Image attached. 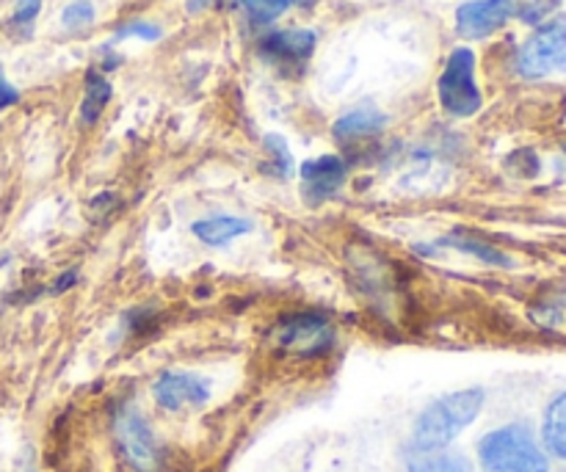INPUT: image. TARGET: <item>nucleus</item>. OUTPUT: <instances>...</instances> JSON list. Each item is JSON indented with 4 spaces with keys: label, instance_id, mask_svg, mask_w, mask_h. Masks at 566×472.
<instances>
[{
    "label": "nucleus",
    "instance_id": "2",
    "mask_svg": "<svg viewBox=\"0 0 566 472\" xmlns=\"http://www.w3.org/2000/svg\"><path fill=\"white\" fill-rule=\"evenodd\" d=\"M475 453L484 472H551V457L528 423H506L486 431Z\"/></svg>",
    "mask_w": 566,
    "mask_h": 472
},
{
    "label": "nucleus",
    "instance_id": "20",
    "mask_svg": "<svg viewBox=\"0 0 566 472\" xmlns=\"http://www.w3.org/2000/svg\"><path fill=\"white\" fill-rule=\"evenodd\" d=\"M61 22H64V28H70V31L92 25L94 6L88 3V0H75V3H70L64 11H61Z\"/></svg>",
    "mask_w": 566,
    "mask_h": 472
},
{
    "label": "nucleus",
    "instance_id": "12",
    "mask_svg": "<svg viewBox=\"0 0 566 472\" xmlns=\"http://www.w3.org/2000/svg\"><path fill=\"white\" fill-rule=\"evenodd\" d=\"M542 448L566 464V390L556 392L542 415Z\"/></svg>",
    "mask_w": 566,
    "mask_h": 472
},
{
    "label": "nucleus",
    "instance_id": "17",
    "mask_svg": "<svg viewBox=\"0 0 566 472\" xmlns=\"http://www.w3.org/2000/svg\"><path fill=\"white\" fill-rule=\"evenodd\" d=\"M263 147H265V153H269V158H271L269 164L263 166V169L269 171V175L282 177V180H285V177H291V171H293V155H291V149H287L285 138H280V136H265Z\"/></svg>",
    "mask_w": 566,
    "mask_h": 472
},
{
    "label": "nucleus",
    "instance_id": "5",
    "mask_svg": "<svg viewBox=\"0 0 566 472\" xmlns=\"http://www.w3.org/2000/svg\"><path fill=\"white\" fill-rule=\"evenodd\" d=\"M274 340L293 357H324L335 346V326L321 313H293L276 324Z\"/></svg>",
    "mask_w": 566,
    "mask_h": 472
},
{
    "label": "nucleus",
    "instance_id": "6",
    "mask_svg": "<svg viewBox=\"0 0 566 472\" xmlns=\"http://www.w3.org/2000/svg\"><path fill=\"white\" fill-rule=\"evenodd\" d=\"M566 55V17L542 22L517 53V72L528 81L545 77Z\"/></svg>",
    "mask_w": 566,
    "mask_h": 472
},
{
    "label": "nucleus",
    "instance_id": "24",
    "mask_svg": "<svg viewBox=\"0 0 566 472\" xmlns=\"http://www.w3.org/2000/svg\"><path fill=\"white\" fill-rule=\"evenodd\" d=\"M75 285H77V271L70 269V271H64V274H61L53 285H50V293H53V296H59V293H66L70 287H75Z\"/></svg>",
    "mask_w": 566,
    "mask_h": 472
},
{
    "label": "nucleus",
    "instance_id": "9",
    "mask_svg": "<svg viewBox=\"0 0 566 472\" xmlns=\"http://www.w3.org/2000/svg\"><path fill=\"white\" fill-rule=\"evenodd\" d=\"M517 11L514 0H470L457 9V31L464 39H486L501 31Z\"/></svg>",
    "mask_w": 566,
    "mask_h": 472
},
{
    "label": "nucleus",
    "instance_id": "26",
    "mask_svg": "<svg viewBox=\"0 0 566 472\" xmlns=\"http://www.w3.org/2000/svg\"><path fill=\"white\" fill-rule=\"evenodd\" d=\"M564 153H566V144H564Z\"/></svg>",
    "mask_w": 566,
    "mask_h": 472
},
{
    "label": "nucleus",
    "instance_id": "18",
    "mask_svg": "<svg viewBox=\"0 0 566 472\" xmlns=\"http://www.w3.org/2000/svg\"><path fill=\"white\" fill-rule=\"evenodd\" d=\"M241 6L254 22L263 25V22H274L276 17L285 14L291 9V0H241Z\"/></svg>",
    "mask_w": 566,
    "mask_h": 472
},
{
    "label": "nucleus",
    "instance_id": "19",
    "mask_svg": "<svg viewBox=\"0 0 566 472\" xmlns=\"http://www.w3.org/2000/svg\"><path fill=\"white\" fill-rule=\"evenodd\" d=\"M164 36V31H160V25H155V22H147V20H130L125 22V25L116 28V42L119 39H142V42H158V39Z\"/></svg>",
    "mask_w": 566,
    "mask_h": 472
},
{
    "label": "nucleus",
    "instance_id": "21",
    "mask_svg": "<svg viewBox=\"0 0 566 472\" xmlns=\"http://www.w3.org/2000/svg\"><path fill=\"white\" fill-rule=\"evenodd\" d=\"M558 6H562V0H528V3L520 9V20H523L525 25H542Z\"/></svg>",
    "mask_w": 566,
    "mask_h": 472
},
{
    "label": "nucleus",
    "instance_id": "22",
    "mask_svg": "<svg viewBox=\"0 0 566 472\" xmlns=\"http://www.w3.org/2000/svg\"><path fill=\"white\" fill-rule=\"evenodd\" d=\"M39 9H42V0H17L14 22L17 25H28V22L36 20Z\"/></svg>",
    "mask_w": 566,
    "mask_h": 472
},
{
    "label": "nucleus",
    "instance_id": "11",
    "mask_svg": "<svg viewBox=\"0 0 566 472\" xmlns=\"http://www.w3.org/2000/svg\"><path fill=\"white\" fill-rule=\"evenodd\" d=\"M254 230V224L243 216H230V213H216L205 216V219H197L191 224L193 238L205 247H227L235 238L249 235Z\"/></svg>",
    "mask_w": 566,
    "mask_h": 472
},
{
    "label": "nucleus",
    "instance_id": "3",
    "mask_svg": "<svg viewBox=\"0 0 566 472\" xmlns=\"http://www.w3.org/2000/svg\"><path fill=\"white\" fill-rule=\"evenodd\" d=\"M114 442L122 462L133 472H158L164 453H160L158 437L142 412L130 403L114 412Z\"/></svg>",
    "mask_w": 566,
    "mask_h": 472
},
{
    "label": "nucleus",
    "instance_id": "1",
    "mask_svg": "<svg viewBox=\"0 0 566 472\" xmlns=\"http://www.w3.org/2000/svg\"><path fill=\"white\" fill-rule=\"evenodd\" d=\"M486 392L481 387L448 392V396L431 401L418 415L412 426V451L415 453H437L446 451L464 429L479 420L484 412Z\"/></svg>",
    "mask_w": 566,
    "mask_h": 472
},
{
    "label": "nucleus",
    "instance_id": "14",
    "mask_svg": "<svg viewBox=\"0 0 566 472\" xmlns=\"http://www.w3.org/2000/svg\"><path fill=\"white\" fill-rule=\"evenodd\" d=\"M111 88L108 77L99 75L97 70L86 72V88H83V103H81V122L83 125H94L103 116L105 105L111 103Z\"/></svg>",
    "mask_w": 566,
    "mask_h": 472
},
{
    "label": "nucleus",
    "instance_id": "8",
    "mask_svg": "<svg viewBox=\"0 0 566 472\" xmlns=\"http://www.w3.org/2000/svg\"><path fill=\"white\" fill-rule=\"evenodd\" d=\"M302 197L307 204L329 202L348 180V164L340 155H318V158L304 160L302 169Z\"/></svg>",
    "mask_w": 566,
    "mask_h": 472
},
{
    "label": "nucleus",
    "instance_id": "10",
    "mask_svg": "<svg viewBox=\"0 0 566 472\" xmlns=\"http://www.w3.org/2000/svg\"><path fill=\"white\" fill-rule=\"evenodd\" d=\"M315 42L318 39L310 28H285L260 39V53L276 66H302L313 55Z\"/></svg>",
    "mask_w": 566,
    "mask_h": 472
},
{
    "label": "nucleus",
    "instance_id": "25",
    "mask_svg": "<svg viewBox=\"0 0 566 472\" xmlns=\"http://www.w3.org/2000/svg\"><path fill=\"white\" fill-rule=\"evenodd\" d=\"M208 6H210V0H188V11H191V14L208 9Z\"/></svg>",
    "mask_w": 566,
    "mask_h": 472
},
{
    "label": "nucleus",
    "instance_id": "13",
    "mask_svg": "<svg viewBox=\"0 0 566 472\" xmlns=\"http://www.w3.org/2000/svg\"><path fill=\"white\" fill-rule=\"evenodd\" d=\"M387 127V116L376 108H354L348 114H343L335 122L332 133H335L337 141H359V138H374L379 136Z\"/></svg>",
    "mask_w": 566,
    "mask_h": 472
},
{
    "label": "nucleus",
    "instance_id": "4",
    "mask_svg": "<svg viewBox=\"0 0 566 472\" xmlns=\"http://www.w3.org/2000/svg\"><path fill=\"white\" fill-rule=\"evenodd\" d=\"M440 105L457 119L475 116L484 105L481 88L475 83V53L470 48H457L448 55V64L437 81Z\"/></svg>",
    "mask_w": 566,
    "mask_h": 472
},
{
    "label": "nucleus",
    "instance_id": "23",
    "mask_svg": "<svg viewBox=\"0 0 566 472\" xmlns=\"http://www.w3.org/2000/svg\"><path fill=\"white\" fill-rule=\"evenodd\" d=\"M17 103H20V92H17L9 81H6L3 70H0V111L11 108V105H17Z\"/></svg>",
    "mask_w": 566,
    "mask_h": 472
},
{
    "label": "nucleus",
    "instance_id": "7",
    "mask_svg": "<svg viewBox=\"0 0 566 472\" xmlns=\"http://www.w3.org/2000/svg\"><path fill=\"white\" fill-rule=\"evenodd\" d=\"M213 387L205 376L188 374V370H166L155 379L153 398L166 412H182V409H199L210 401Z\"/></svg>",
    "mask_w": 566,
    "mask_h": 472
},
{
    "label": "nucleus",
    "instance_id": "16",
    "mask_svg": "<svg viewBox=\"0 0 566 472\" xmlns=\"http://www.w3.org/2000/svg\"><path fill=\"white\" fill-rule=\"evenodd\" d=\"M409 472H470L468 462L457 453L437 451V453H412L407 462Z\"/></svg>",
    "mask_w": 566,
    "mask_h": 472
},
{
    "label": "nucleus",
    "instance_id": "15",
    "mask_svg": "<svg viewBox=\"0 0 566 472\" xmlns=\"http://www.w3.org/2000/svg\"><path fill=\"white\" fill-rule=\"evenodd\" d=\"M440 247L457 249V252L470 254V258L481 260V263H484V265H497V269H512V265H514V260L509 258L506 252H501V249L492 247V243L479 241V238L462 235V232H457V235H451V238H446V241H440Z\"/></svg>",
    "mask_w": 566,
    "mask_h": 472
}]
</instances>
